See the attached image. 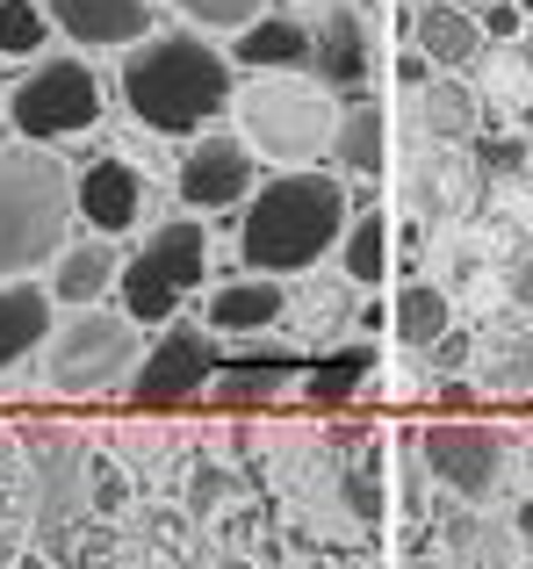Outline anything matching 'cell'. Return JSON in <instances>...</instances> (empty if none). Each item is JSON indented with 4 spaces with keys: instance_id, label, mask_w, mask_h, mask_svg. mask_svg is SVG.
<instances>
[{
    "instance_id": "obj_1",
    "label": "cell",
    "mask_w": 533,
    "mask_h": 569,
    "mask_svg": "<svg viewBox=\"0 0 533 569\" xmlns=\"http://www.w3.org/2000/svg\"><path fill=\"white\" fill-rule=\"evenodd\" d=\"M115 94L138 116L152 138H202L210 123L231 116V94H239V66L231 51H217L202 29H152L144 43L123 51V72H115Z\"/></svg>"
},
{
    "instance_id": "obj_2",
    "label": "cell",
    "mask_w": 533,
    "mask_h": 569,
    "mask_svg": "<svg viewBox=\"0 0 533 569\" xmlns=\"http://www.w3.org/2000/svg\"><path fill=\"white\" fill-rule=\"evenodd\" d=\"M346 238V181L324 167H289L274 181H260L245 194L239 217V260L245 274H310L324 252H339Z\"/></svg>"
},
{
    "instance_id": "obj_3",
    "label": "cell",
    "mask_w": 533,
    "mask_h": 569,
    "mask_svg": "<svg viewBox=\"0 0 533 569\" xmlns=\"http://www.w3.org/2000/svg\"><path fill=\"white\" fill-rule=\"evenodd\" d=\"M72 223V173L43 144H0V281L58 260Z\"/></svg>"
},
{
    "instance_id": "obj_4",
    "label": "cell",
    "mask_w": 533,
    "mask_h": 569,
    "mask_svg": "<svg viewBox=\"0 0 533 569\" xmlns=\"http://www.w3.org/2000/svg\"><path fill=\"white\" fill-rule=\"evenodd\" d=\"M210 281V231L202 217H167L152 238H138V252L115 274V310H123L138 332H159V325L181 318V303Z\"/></svg>"
},
{
    "instance_id": "obj_5",
    "label": "cell",
    "mask_w": 533,
    "mask_h": 569,
    "mask_svg": "<svg viewBox=\"0 0 533 569\" xmlns=\"http://www.w3.org/2000/svg\"><path fill=\"white\" fill-rule=\"evenodd\" d=\"M239 109V138L253 144L260 159H281V167H310V159L332 152V123L339 101L324 94L318 80H295V72H253V80L231 94Z\"/></svg>"
},
{
    "instance_id": "obj_6",
    "label": "cell",
    "mask_w": 533,
    "mask_h": 569,
    "mask_svg": "<svg viewBox=\"0 0 533 569\" xmlns=\"http://www.w3.org/2000/svg\"><path fill=\"white\" fill-rule=\"evenodd\" d=\"M144 353V332L123 318V310H66V318L51 325V339H43V382L58 389V397H101V389H123L130 368H138Z\"/></svg>"
},
{
    "instance_id": "obj_7",
    "label": "cell",
    "mask_w": 533,
    "mask_h": 569,
    "mask_svg": "<svg viewBox=\"0 0 533 569\" xmlns=\"http://www.w3.org/2000/svg\"><path fill=\"white\" fill-rule=\"evenodd\" d=\"M101 123V80L87 58H37L8 94V130L22 144H66Z\"/></svg>"
},
{
    "instance_id": "obj_8",
    "label": "cell",
    "mask_w": 533,
    "mask_h": 569,
    "mask_svg": "<svg viewBox=\"0 0 533 569\" xmlns=\"http://www.w3.org/2000/svg\"><path fill=\"white\" fill-rule=\"evenodd\" d=\"M217 339L195 332V325H159V339L138 353V368H130V397L144 403V411H167V403H188V397H210V376H217Z\"/></svg>"
},
{
    "instance_id": "obj_9",
    "label": "cell",
    "mask_w": 533,
    "mask_h": 569,
    "mask_svg": "<svg viewBox=\"0 0 533 569\" xmlns=\"http://www.w3.org/2000/svg\"><path fill=\"white\" fill-rule=\"evenodd\" d=\"M181 202L195 217H224V209H245V194L260 188V152L239 138V130H202L181 152Z\"/></svg>"
},
{
    "instance_id": "obj_10",
    "label": "cell",
    "mask_w": 533,
    "mask_h": 569,
    "mask_svg": "<svg viewBox=\"0 0 533 569\" xmlns=\"http://www.w3.org/2000/svg\"><path fill=\"white\" fill-rule=\"evenodd\" d=\"M419 455L454 498L483 505L497 490V476H505V432L483 426V418H447V426H425Z\"/></svg>"
},
{
    "instance_id": "obj_11",
    "label": "cell",
    "mask_w": 533,
    "mask_h": 569,
    "mask_svg": "<svg viewBox=\"0 0 533 569\" xmlns=\"http://www.w3.org/2000/svg\"><path fill=\"white\" fill-rule=\"evenodd\" d=\"M310 80L339 101L368 94V80H375V29H368V14L353 0H332V8L310 14Z\"/></svg>"
},
{
    "instance_id": "obj_12",
    "label": "cell",
    "mask_w": 533,
    "mask_h": 569,
    "mask_svg": "<svg viewBox=\"0 0 533 569\" xmlns=\"http://www.w3.org/2000/svg\"><path fill=\"white\" fill-rule=\"evenodd\" d=\"M72 217L94 238H130L144 217V173L130 167L123 152H101L72 173Z\"/></svg>"
},
{
    "instance_id": "obj_13",
    "label": "cell",
    "mask_w": 533,
    "mask_h": 569,
    "mask_svg": "<svg viewBox=\"0 0 533 569\" xmlns=\"http://www.w3.org/2000/svg\"><path fill=\"white\" fill-rule=\"evenodd\" d=\"M43 14L80 51H130L159 29V0H43Z\"/></svg>"
},
{
    "instance_id": "obj_14",
    "label": "cell",
    "mask_w": 533,
    "mask_h": 569,
    "mask_svg": "<svg viewBox=\"0 0 533 569\" xmlns=\"http://www.w3.org/2000/svg\"><path fill=\"white\" fill-rule=\"evenodd\" d=\"M87 469H80V455L72 447H51L43 455V505H37V541H43V556H58V562H72V541H80V527H94L87 519Z\"/></svg>"
},
{
    "instance_id": "obj_15",
    "label": "cell",
    "mask_w": 533,
    "mask_h": 569,
    "mask_svg": "<svg viewBox=\"0 0 533 569\" xmlns=\"http://www.w3.org/2000/svg\"><path fill=\"white\" fill-rule=\"evenodd\" d=\"M231 66L239 72H303L310 66V14L260 8L253 22L231 37Z\"/></svg>"
},
{
    "instance_id": "obj_16",
    "label": "cell",
    "mask_w": 533,
    "mask_h": 569,
    "mask_svg": "<svg viewBox=\"0 0 533 569\" xmlns=\"http://www.w3.org/2000/svg\"><path fill=\"white\" fill-rule=\"evenodd\" d=\"M115 274H123L115 238H66L58 260H51V303L87 310V303H101V296H115Z\"/></svg>"
},
{
    "instance_id": "obj_17",
    "label": "cell",
    "mask_w": 533,
    "mask_h": 569,
    "mask_svg": "<svg viewBox=\"0 0 533 569\" xmlns=\"http://www.w3.org/2000/svg\"><path fill=\"white\" fill-rule=\"evenodd\" d=\"M411 43H419V58L440 66V72H476V58H483L476 8H462V0H425V8L411 14Z\"/></svg>"
},
{
    "instance_id": "obj_18",
    "label": "cell",
    "mask_w": 533,
    "mask_h": 569,
    "mask_svg": "<svg viewBox=\"0 0 533 569\" xmlns=\"http://www.w3.org/2000/svg\"><path fill=\"white\" fill-rule=\"evenodd\" d=\"M295 376H303V368H295L289 353H224L217 376H210V403L217 411H266Z\"/></svg>"
},
{
    "instance_id": "obj_19",
    "label": "cell",
    "mask_w": 533,
    "mask_h": 569,
    "mask_svg": "<svg viewBox=\"0 0 533 569\" xmlns=\"http://www.w3.org/2000/svg\"><path fill=\"white\" fill-rule=\"evenodd\" d=\"M51 325H58V303H51V289H37L29 274L0 281V376H8L14 361H29V353H43Z\"/></svg>"
},
{
    "instance_id": "obj_20",
    "label": "cell",
    "mask_w": 533,
    "mask_h": 569,
    "mask_svg": "<svg viewBox=\"0 0 533 569\" xmlns=\"http://www.w3.org/2000/svg\"><path fill=\"white\" fill-rule=\"evenodd\" d=\"M202 318H210V332H266V325L289 318V289L274 274H231L202 303Z\"/></svg>"
},
{
    "instance_id": "obj_21",
    "label": "cell",
    "mask_w": 533,
    "mask_h": 569,
    "mask_svg": "<svg viewBox=\"0 0 533 569\" xmlns=\"http://www.w3.org/2000/svg\"><path fill=\"white\" fill-rule=\"evenodd\" d=\"M332 159H339V173H353V181H382V167H390V116H382L368 94H353L346 109H339Z\"/></svg>"
},
{
    "instance_id": "obj_22",
    "label": "cell",
    "mask_w": 533,
    "mask_h": 569,
    "mask_svg": "<svg viewBox=\"0 0 533 569\" xmlns=\"http://www.w3.org/2000/svg\"><path fill=\"white\" fill-rule=\"evenodd\" d=\"M419 94H425V123H433V138H476L483 101H476V87H469V72H433Z\"/></svg>"
},
{
    "instance_id": "obj_23",
    "label": "cell",
    "mask_w": 533,
    "mask_h": 569,
    "mask_svg": "<svg viewBox=\"0 0 533 569\" xmlns=\"http://www.w3.org/2000/svg\"><path fill=\"white\" fill-rule=\"evenodd\" d=\"M454 325V310H447V296L433 289V281H411V289H396V303H390V332L404 339L411 353H425L440 332Z\"/></svg>"
},
{
    "instance_id": "obj_24",
    "label": "cell",
    "mask_w": 533,
    "mask_h": 569,
    "mask_svg": "<svg viewBox=\"0 0 533 569\" xmlns=\"http://www.w3.org/2000/svg\"><path fill=\"white\" fill-rule=\"evenodd\" d=\"M339 260H346V281L375 289V281L390 274V217H382V209H361V217L346 223V238H339Z\"/></svg>"
},
{
    "instance_id": "obj_25",
    "label": "cell",
    "mask_w": 533,
    "mask_h": 569,
    "mask_svg": "<svg viewBox=\"0 0 533 569\" xmlns=\"http://www.w3.org/2000/svg\"><path fill=\"white\" fill-rule=\"evenodd\" d=\"M368 376H375V347H346V353H332V361H310L303 376H295V389H303L310 403H339V397H353Z\"/></svg>"
},
{
    "instance_id": "obj_26",
    "label": "cell",
    "mask_w": 533,
    "mask_h": 569,
    "mask_svg": "<svg viewBox=\"0 0 533 569\" xmlns=\"http://www.w3.org/2000/svg\"><path fill=\"white\" fill-rule=\"evenodd\" d=\"M51 14H43V0H0V58H43V43H51Z\"/></svg>"
},
{
    "instance_id": "obj_27",
    "label": "cell",
    "mask_w": 533,
    "mask_h": 569,
    "mask_svg": "<svg viewBox=\"0 0 533 569\" xmlns=\"http://www.w3.org/2000/svg\"><path fill=\"white\" fill-rule=\"evenodd\" d=\"M159 8H181V22L202 29V37H239V29L253 22L260 8H274V0H159Z\"/></svg>"
},
{
    "instance_id": "obj_28",
    "label": "cell",
    "mask_w": 533,
    "mask_h": 569,
    "mask_svg": "<svg viewBox=\"0 0 533 569\" xmlns=\"http://www.w3.org/2000/svg\"><path fill=\"white\" fill-rule=\"evenodd\" d=\"M469 144H476V167L491 173V181H505V173H526V138H483V130H476Z\"/></svg>"
},
{
    "instance_id": "obj_29",
    "label": "cell",
    "mask_w": 533,
    "mask_h": 569,
    "mask_svg": "<svg viewBox=\"0 0 533 569\" xmlns=\"http://www.w3.org/2000/svg\"><path fill=\"white\" fill-rule=\"evenodd\" d=\"M497 361L483 368V376H491L497 389H526L533 382V339H505V347H491Z\"/></svg>"
},
{
    "instance_id": "obj_30",
    "label": "cell",
    "mask_w": 533,
    "mask_h": 569,
    "mask_svg": "<svg viewBox=\"0 0 533 569\" xmlns=\"http://www.w3.org/2000/svg\"><path fill=\"white\" fill-rule=\"evenodd\" d=\"M476 29H483V43H512V37H526V8L520 0H483Z\"/></svg>"
},
{
    "instance_id": "obj_31",
    "label": "cell",
    "mask_w": 533,
    "mask_h": 569,
    "mask_svg": "<svg viewBox=\"0 0 533 569\" xmlns=\"http://www.w3.org/2000/svg\"><path fill=\"white\" fill-rule=\"evenodd\" d=\"M469 353H476V347H469V339H462V332H454V325H447V332H440V339H433V361H440V368H447V376H462V368H469Z\"/></svg>"
},
{
    "instance_id": "obj_32",
    "label": "cell",
    "mask_w": 533,
    "mask_h": 569,
    "mask_svg": "<svg viewBox=\"0 0 533 569\" xmlns=\"http://www.w3.org/2000/svg\"><path fill=\"white\" fill-rule=\"evenodd\" d=\"M346 505H361V519H375V512H382V498H375V469L346 476Z\"/></svg>"
},
{
    "instance_id": "obj_33",
    "label": "cell",
    "mask_w": 533,
    "mask_h": 569,
    "mask_svg": "<svg viewBox=\"0 0 533 569\" xmlns=\"http://www.w3.org/2000/svg\"><path fill=\"white\" fill-rule=\"evenodd\" d=\"M396 80H404V87H425V80H433V66H425V58H396Z\"/></svg>"
},
{
    "instance_id": "obj_34",
    "label": "cell",
    "mask_w": 533,
    "mask_h": 569,
    "mask_svg": "<svg viewBox=\"0 0 533 569\" xmlns=\"http://www.w3.org/2000/svg\"><path fill=\"white\" fill-rule=\"evenodd\" d=\"M512 296H520V310H526V318H533V260L520 267V274H512Z\"/></svg>"
},
{
    "instance_id": "obj_35",
    "label": "cell",
    "mask_w": 533,
    "mask_h": 569,
    "mask_svg": "<svg viewBox=\"0 0 533 569\" xmlns=\"http://www.w3.org/2000/svg\"><path fill=\"white\" fill-rule=\"evenodd\" d=\"M520 533L533 541V490H526V505H520Z\"/></svg>"
},
{
    "instance_id": "obj_36",
    "label": "cell",
    "mask_w": 533,
    "mask_h": 569,
    "mask_svg": "<svg viewBox=\"0 0 533 569\" xmlns=\"http://www.w3.org/2000/svg\"><path fill=\"white\" fill-rule=\"evenodd\" d=\"M520 58H526V80H533V29L520 37Z\"/></svg>"
},
{
    "instance_id": "obj_37",
    "label": "cell",
    "mask_w": 533,
    "mask_h": 569,
    "mask_svg": "<svg viewBox=\"0 0 533 569\" xmlns=\"http://www.w3.org/2000/svg\"><path fill=\"white\" fill-rule=\"evenodd\" d=\"M520 8H526V22H533V0H520Z\"/></svg>"
},
{
    "instance_id": "obj_38",
    "label": "cell",
    "mask_w": 533,
    "mask_h": 569,
    "mask_svg": "<svg viewBox=\"0 0 533 569\" xmlns=\"http://www.w3.org/2000/svg\"><path fill=\"white\" fill-rule=\"evenodd\" d=\"M462 8H483V0H462Z\"/></svg>"
},
{
    "instance_id": "obj_39",
    "label": "cell",
    "mask_w": 533,
    "mask_h": 569,
    "mask_svg": "<svg viewBox=\"0 0 533 569\" xmlns=\"http://www.w3.org/2000/svg\"><path fill=\"white\" fill-rule=\"evenodd\" d=\"M526 181H533V159H526Z\"/></svg>"
},
{
    "instance_id": "obj_40",
    "label": "cell",
    "mask_w": 533,
    "mask_h": 569,
    "mask_svg": "<svg viewBox=\"0 0 533 569\" xmlns=\"http://www.w3.org/2000/svg\"><path fill=\"white\" fill-rule=\"evenodd\" d=\"M526 130H533V109H526Z\"/></svg>"
}]
</instances>
